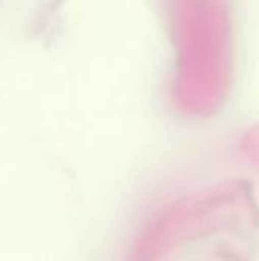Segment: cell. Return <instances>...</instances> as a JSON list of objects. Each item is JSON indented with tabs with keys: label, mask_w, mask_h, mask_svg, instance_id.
<instances>
[{
	"label": "cell",
	"mask_w": 259,
	"mask_h": 261,
	"mask_svg": "<svg viewBox=\"0 0 259 261\" xmlns=\"http://www.w3.org/2000/svg\"><path fill=\"white\" fill-rule=\"evenodd\" d=\"M240 150L243 156L258 170L259 173V127L249 130L241 139Z\"/></svg>",
	"instance_id": "6da1fadb"
}]
</instances>
